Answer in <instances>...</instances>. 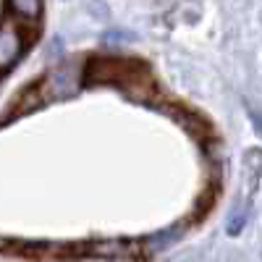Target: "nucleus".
I'll list each match as a JSON object with an SVG mask.
<instances>
[{"instance_id": "nucleus-1", "label": "nucleus", "mask_w": 262, "mask_h": 262, "mask_svg": "<svg viewBox=\"0 0 262 262\" xmlns=\"http://www.w3.org/2000/svg\"><path fill=\"white\" fill-rule=\"evenodd\" d=\"M21 55V37L16 29H3L0 32V69L13 66Z\"/></svg>"}, {"instance_id": "nucleus-2", "label": "nucleus", "mask_w": 262, "mask_h": 262, "mask_svg": "<svg viewBox=\"0 0 262 262\" xmlns=\"http://www.w3.org/2000/svg\"><path fill=\"white\" fill-rule=\"evenodd\" d=\"M11 8L18 16H27V18H37L42 11V0H11Z\"/></svg>"}]
</instances>
